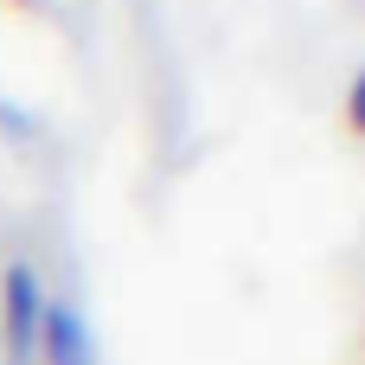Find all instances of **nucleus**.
Segmentation results:
<instances>
[{
  "label": "nucleus",
  "instance_id": "1",
  "mask_svg": "<svg viewBox=\"0 0 365 365\" xmlns=\"http://www.w3.org/2000/svg\"><path fill=\"white\" fill-rule=\"evenodd\" d=\"M38 321H45V289H38L32 263H13L0 276V340H6L13 365L38 359Z\"/></svg>",
  "mask_w": 365,
  "mask_h": 365
},
{
  "label": "nucleus",
  "instance_id": "2",
  "mask_svg": "<svg viewBox=\"0 0 365 365\" xmlns=\"http://www.w3.org/2000/svg\"><path fill=\"white\" fill-rule=\"evenodd\" d=\"M38 359L45 365H96V340L90 321L77 314V302L45 295V321H38Z\"/></svg>",
  "mask_w": 365,
  "mask_h": 365
}]
</instances>
